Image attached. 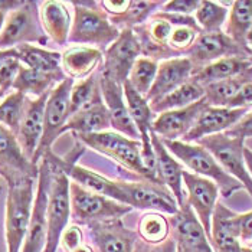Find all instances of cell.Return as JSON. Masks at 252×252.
Masks as SVG:
<instances>
[{"instance_id":"cell-14","label":"cell","mask_w":252,"mask_h":252,"mask_svg":"<svg viewBox=\"0 0 252 252\" xmlns=\"http://www.w3.org/2000/svg\"><path fill=\"white\" fill-rule=\"evenodd\" d=\"M169 222L177 250L182 252H215L209 235L188 203L182 205L177 214L169 216Z\"/></svg>"},{"instance_id":"cell-15","label":"cell","mask_w":252,"mask_h":252,"mask_svg":"<svg viewBox=\"0 0 252 252\" xmlns=\"http://www.w3.org/2000/svg\"><path fill=\"white\" fill-rule=\"evenodd\" d=\"M193 63L194 71L212 63L215 61L231 57H250L248 51L235 43L225 32L200 33L194 40L192 48L185 55Z\"/></svg>"},{"instance_id":"cell-10","label":"cell","mask_w":252,"mask_h":252,"mask_svg":"<svg viewBox=\"0 0 252 252\" xmlns=\"http://www.w3.org/2000/svg\"><path fill=\"white\" fill-rule=\"evenodd\" d=\"M52 179V167L46 158L39 161V176L36 194L28 233L22 247V252H45L48 241V200Z\"/></svg>"},{"instance_id":"cell-9","label":"cell","mask_w":252,"mask_h":252,"mask_svg":"<svg viewBox=\"0 0 252 252\" xmlns=\"http://www.w3.org/2000/svg\"><path fill=\"white\" fill-rule=\"evenodd\" d=\"M244 141L245 140L241 137H232L226 133H220L205 137L199 140L197 144L209 150L222 166V169L233 179H236L252 197V177L244 158Z\"/></svg>"},{"instance_id":"cell-22","label":"cell","mask_w":252,"mask_h":252,"mask_svg":"<svg viewBox=\"0 0 252 252\" xmlns=\"http://www.w3.org/2000/svg\"><path fill=\"white\" fill-rule=\"evenodd\" d=\"M108 128H111V118L101 94V88L98 87L93 98L69 117L63 127V133L71 131L74 134H91L108 131Z\"/></svg>"},{"instance_id":"cell-33","label":"cell","mask_w":252,"mask_h":252,"mask_svg":"<svg viewBox=\"0 0 252 252\" xmlns=\"http://www.w3.org/2000/svg\"><path fill=\"white\" fill-rule=\"evenodd\" d=\"M205 98V87L197 84L196 81L190 79L176 91L170 93L169 95L161 98L155 104H150L153 113L156 116L166 113V111H173V110H180L192 105L194 102L200 101Z\"/></svg>"},{"instance_id":"cell-54","label":"cell","mask_w":252,"mask_h":252,"mask_svg":"<svg viewBox=\"0 0 252 252\" xmlns=\"http://www.w3.org/2000/svg\"><path fill=\"white\" fill-rule=\"evenodd\" d=\"M242 252H252L251 247H242Z\"/></svg>"},{"instance_id":"cell-6","label":"cell","mask_w":252,"mask_h":252,"mask_svg":"<svg viewBox=\"0 0 252 252\" xmlns=\"http://www.w3.org/2000/svg\"><path fill=\"white\" fill-rule=\"evenodd\" d=\"M75 81L72 78H65L62 82L51 91L43 120V136L40 140L38 152L33 157V163L39 164L42 157L52 152V146L59 136L63 134V127L71 117V91Z\"/></svg>"},{"instance_id":"cell-48","label":"cell","mask_w":252,"mask_h":252,"mask_svg":"<svg viewBox=\"0 0 252 252\" xmlns=\"http://www.w3.org/2000/svg\"><path fill=\"white\" fill-rule=\"evenodd\" d=\"M18 58V51L16 49H0V68L10 59Z\"/></svg>"},{"instance_id":"cell-49","label":"cell","mask_w":252,"mask_h":252,"mask_svg":"<svg viewBox=\"0 0 252 252\" xmlns=\"http://www.w3.org/2000/svg\"><path fill=\"white\" fill-rule=\"evenodd\" d=\"M244 158H245L247 169H248V172H250V175H251L252 177V150L251 149H248V147H245V149H244Z\"/></svg>"},{"instance_id":"cell-7","label":"cell","mask_w":252,"mask_h":252,"mask_svg":"<svg viewBox=\"0 0 252 252\" xmlns=\"http://www.w3.org/2000/svg\"><path fill=\"white\" fill-rule=\"evenodd\" d=\"M51 167H52V179H51L48 214H46L48 215V241H46L45 252L58 251L61 236L68 228V222L72 218L71 194H69L71 180L59 167L54 164H51Z\"/></svg>"},{"instance_id":"cell-52","label":"cell","mask_w":252,"mask_h":252,"mask_svg":"<svg viewBox=\"0 0 252 252\" xmlns=\"http://www.w3.org/2000/svg\"><path fill=\"white\" fill-rule=\"evenodd\" d=\"M6 16H7V15H4L3 12H0V33H1V31H3L4 22H6Z\"/></svg>"},{"instance_id":"cell-47","label":"cell","mask_w":252,"mask_h":252,"mask_svg":"<svg viewBox=\"0 0 252 252\" xmlns=\"http://www.w3.org/2000/svg\"><path fill=\"white\" fill-rule=\"evenodd\" d=\"M25 0H0V12H3L4 15H9L13 10L19 9Z\"/></svg>"},{"instance_id":"cell-51","label":"cell","mask_w":252,"mask_h":252,"mask_svg":"<svg viewBox=\"0 0 252 252\" xmlns=\"http://www.w3.org/2000/svg\"><path fill=\"white\" fill-rule=\"evenodd\" d=\"M247 46H248V51H250V55L252 58V26L251 31H250V35H248V39H247Z\"/></svg>"},{"instance_id":"cell-28","label":"cell","mask_w":252,"mask_h":252,"mask_svg":"<svg viewBox=\"0 0 252 252\" xmlns=\"http://www.w3.org/2000/svg\"><path fill=\"white\" fill-rule=\"evenodd\" d=\"M252 69V58L250 57H231L215 61L212 63L197 69L193 72L192 79L206 87L209 84L219 82L223 79L235 78Z\"/></svg>"},{"instance_id":"cell-43","label":"cell","mask_w":252,"mask_h":252,"mask_svg":"<svg viewBox=\"0 0 252 252\" xmlns=\"http://www.w3.org/2000/svg\"><path fill=\"white\" fill-rule=\"evenodd\" d=\"M134 252H177V244L173 239V236L167 238L164 242L157 244V245H152L138 239L134 247Z\"/></svg>"},{"instance_id":"cell-57","label":"cell","mask_w":252,"mask_h":252,"mask_svg":"<svg viewBox=\"0 0 252 252\" xmlns=\"http://www.w3.org/2000/svg\"><path fill=\"white\" fill-rule=\"evenodd\" d=\"M177 252H182V251H180V250H177Z\"/></svg>"},{"instance_id":"cell-45","label":"cell","mask_w":252,"mask_h":252,"mask_svg":"<svg viewBox=\"0 0 252 252\" xmlns=\"http://www.w3.org/2000/svg\"><path fill=\"white\" fill-rule=\"evenodd\" d=\"M238 229H239V238L241 242L251 244L252 241V211L247 214H241L236 216Z\"/></svg>"},{"instance_id":"cell-18","label":"cell","mask_w":252,"mask_h":252,"mask_svg":"<svg viewBox=\"0 0 252 252\" xmlns=\"http://www.w3.org/2000/svg\"><path fill=\"white\" fill-rule=\"evenodd\" d=\"M250 113L248 108H228L208 105L196 120L192 130L182 141L197 143L199 140L214 134H220L231 130L244 117Z\"/></svg>"},{"instance_id":"cell-19","label":"cell","mask_w":252,"mask_h":252,"mask_svg":"<svg viewBox=\"0 0 252 252\" xmlns=\"http://www.w3.org/2000/svg\"><path fill=\"white\" fill-rule=\"evenodd\" d=\"M194 66L188 57L167 59L158 62V69L156 75L155 84L146 99L150 104H155L161 98L169 95L170 93L176 91L182 85H185L188 81L193 77Z\"/></svg>"},{"instance_id":"cell-5","label":"cell","mask_w":252,"mask_h":252,"mask_svg":"<svg viewBox=\"0 0 252 252\" xmlns=\"http://www.w3.org/2000/svg\"><path fill=\"white\" fill-rule=\"evenodd\" d=\"M48 40L39 19V1L25 0L19 9L6 16L0 33V49H15L25 43L40 46Z\"/></svg>"},{"instance_id":"cell-32","label":"cell","mask_w":252,"mask_h":252,"mask_svg":"<svg viewBox=\"0 0 252 252\" xmlns=\"http://www.w3.org/2000/svg\"><path fill=\"white\" fill-rule=\"evenodd\" d=\"M252 26V0H238L233 1L229 9L226 22V35L238 43L241 48L248 51L247 39ZM250 54V51H248Z\"/></svg>"},{"instance_id":"cell-39","label":"cell","mask_w":252,"mask_h":252,"mask_svg":"<svg viewBox=\"0 0 252 252\" xmlns=\"http://www.w3.org/2000/svg\"><path fill=\"white\" fill-rule=\"evenodd\" d=\"M99 75L101 74L98 69L93 75L74 84L72 91H71V116L77 113L78 110H81L93 98L94 93L99 87Z\"/></svg>"},{"instance_id":"cell-40","label":"cell","mask_w":252,"mask_h":252,"mask_svg":"<svg viewBox=\"0 0 252 252\" xmlns=\"http://www.w3.org/2000/svg\"><path fill=\"white\" fill-rule=\"evenodd\" d=\"M22 68V63L18 58L7 61L1 68H0V90L6 94L13 90V85L18 79L19 71Z\"/></svg>"},{"instance_id":"cell-31","label":"cell","mask_w":252,"mask_h":252,"mask_svg":"<svg viewBox=\"0 0 252 252\" xmlns=\"http://www.w3.org/2000/svg\"><path fill=\"white\" fill-rule=\"evenodd\" d=\"M18 51V59L20 63L26 68L36 69L48 74H59L62 71L61 59L62 55L59 52L46 49L39 45L25 43L15 48Z\"/></svg>"},{"instance_id":"cell-41","label":"cell","mask_w":252,"mask_h":252,"mask_svg":"<svg viewBox=\"0 0 252 252\" xmlns=\"http://www.w3.org/2000/svg\"><path fill=\"white\" fill-rule=\"evenodd\" d=\"M199 6H200V0H170V1H164L160 12L192 16V13H196Z\"/></svg>"},{"instance_id":"cell-24","label":"cell","mask_w":252,"mask_h":252,"mask_svg":"<svg viewBox=\"0 0 252 252\" xmlns=\"http://www.w3.org/2000/svg\"><path fill=\"white\" fill-rule=\"evenodd\" d=\"M51 94V93H49ZM49 94L39 98L28 97L25 114L20 123L18 140L20 146L28 156L33 161V157L36 155L40 144V140L43 136V120H45V107Z\"/></svg>"},{"instance_id":"cell-23","label":"cell","mask_w":252,"mask_h":252,"mask_svg":"<svg viewBox=\"0 0 252 252\" xmlns=\"http://www.w3.org/2000/svg\"><path fill=\"white\" fill-rule=\"evenodd\" d=\"M152 144L155 149L156 158H157V176L158 182L164 185L179 203V208L186 203V194H185V186H183V173L185 169L182 163L172 155L167 147L164 146L163 140L155 133H150Z\"/></svg>"},{"instance_id":"cell-13","label":"cell","mask_w":252,"mask_h":252,"mask_svg":"<svg viewBox=\"0 0 252 252\" xmlns=\"http://www.w3.org/2000/svg\"><path fill=\"white\" fill-rule=\"evenodd\" d=\"M39 164L25 155L18 136L0 124V177L4 183L20 179H38Z\"/></svg>"},{"instance_id":"cell-11","label":"cell","mask_w":252,"mask_h":252,"mask_svg":"<svg viewBox=\"0 0 252 252\" xmlns=\"http://www.w3.org/2000/svg\"><path fill=\"white\" fill-rule=\"evenodd\" d=\"M117 183L127 197V205L133 209L167 214L170 216L179 212V203L175 196L161 183L143 179L117 180Z\"/></svg>"},{"instance_id":"cell-16","label":"cell","mask_w":252,"mask_h":252,"mask_svg":"<svg viewBox=\"0 0 252 252\" xmlns=\"http://www.w3.org/2000/svg\"><path fill=\"white\" fill-rule=\"evenodd\" d=\"M183 186L186 194V203L193 209V212L211 238L212 216L220 193L219 188L212 180L186 170L183 173Z\"/></svg>"},{"instance_id":"cell-4","label":"cell","mask_w":252,"mask_h":252,"mask_svg":"<svg viewBox=\"0 0 252 252\" xmlns=\"http://www.w3.org/2000/svg\"><path fill=\"white\" fill-rule=\"evenodd\" d=\"M75 138L85 147L93 149L99 155L107 156L127 170L138 176V179L150 180L141 161V141L123 136L117 131H101L91 134H75ZM152 182V180H150Z\"/></svg>"},{"instance_id":"cell-27","label":"cell","mask_w":252,"mask_h":252,"mask_svg":"<svg viewBox=\"0 0 252 252\" xmlns=\"http://www.w3.org/2000/svg\"><path fill=\"white\" fill-rule=\"evenodd\" d=\"M61 65L62 71L68 78L85 79L97 72L104 61V52L97 48L71 45L62 54Z\"/></svg>"},{"instance_id":"cell-25","label":"cell","mask_w":252,"mask_h":252,"mask_svg":"<svg viewBox=\"0 0 252 252\" xmlns=\"http://www.w3.org/2000/svg\"><path fill=\"white\" fill-rule=\"evenodd\" d=\"M39 19L48 39L59 46L68 43L72 16L66 3L58 0L39 1Z\"/></svg>"},{"instance_id":"cell-53","label":"cell","mask_w":252,"mask_h":252,"mask_svg":"<svg viewBox=\"0 0 252 252\" xmlns=\"http://www.w3.org/2000/svg\"><path fill=\"white\" fill-rule=\"evenodd\" d=\"M6 95H7V94H6V93H3V91L0 90V102H1L3 99H4V97H6Z\"/></svg>"},{"instance_id":"cell-17","label":"cell","mask_w":252,"mask_h":252,"mask_svg":"<svg viewBox=\"0 0 252 252\" xmlns=\"http://www.w3.org/2000/svg\"><path fill=\"white\" fill-rule=\"evenodd\" d=\"M98 252H134L138 235L123 219L94 220L87 225Z\"/></svg>"},{"instance_id":"cell-38","label":"cell","mask_w":252,"mask_h":252,"mask_svg":"<svg viewBox=\"0 0 252 252\" xmlns=\"http://www.w3.org/2000/svg\"><path fill=\"white\" fill-rule=\"evenodd\" d=\"M157 69H158L157 61L141 57L137 59L127 81L130 82V85L136 90L137 93H140L141 95L146 97L155 84Z\"/></svg>"},{"instance_id":"cell-29","label":"cell","mask_w":252,"mask_h":252,"mask_svg":"<svg viewBox=\"0 0 252 252\" xmlns=\"http://www.w3.org/2000/svg\"><path fill=\"white\" fill-rule=\"evenodd\" d=\"M68 78L63 72L48 74L36 69H31L22 65L18 79L13 85V91H19L26 97L39 98L49 94L59 82Z\"/></svg>"},{"instance_id":"cell-1","label":"cell","mask_w":252,"mask_h":252,"mask_svg":"<svg viewBox=\"0 0 252 252\" xmlns=\"http://www.w3.org/2000/svg\"><path fill=\"white\" fill-rule=\"evenodd\" d=\"M72 26L68 43L97 48L105 52L120 36L121 31L101 10L98 1H72Z\"/></svg>"},{"instance_id":"cell-50","label":"cell","mask_w":252,"mask_h":252,"mask_svg":"<svg viewBox=\"0 0 252 252\" xmlns=\"http://www.w3.org/2000/svg\"><path fill=\"white\" fill-rule=\"evenodd\" d=\"M72 252H94V250H93L90 245H85V244H82L81 247H78L77 250H74Z\"/></svg>"},{"instance_id":"cell-34","label":"cell","mask_w":252,"mask_h":252,"mask_svg":"<svg viewBox=\"0 0 252 252\" xmlns=\"http://www.w3.org/2000/svg\"><path fill=\"white\" fill-rule=\"evenodd\" d=\"M252 81V69L239 77L223 79L219 82H214L205 87V101L211 107H226L238 91Z\"/></svg>"},{"instance_id":"cell-26","label":"cell","mask_w":252,"mask_h":252,"mask_svg":"<svg viewBox=\"0 0 252 252\" xmlns=\"http://www.w3.org/2000/svg\"><path fill=\"white\" fill-rule=\"evenodd\" d=\"M236 216L238 214L222 203L216 205L211 229V244L215 252H242Z\"/></svg>"},{"instance_id":"cell-55","label":"cell","mask_w":252,"mask_h":252,"mask_svg":"<svg viewBox=\"0 0 252 252\" xmlns=\"http://www.w3.org/2000/svg\"><path fill=\"white\" fill-rule=\"evenodd\" d=\"M1 193H3V182H1V177H0V197H1Z\"/></svg>"},{"instance_id":"cell-44","label":"cell","mask_w":252,"mask_h":252,"mask_svg":"<svg viewBox=\"0 0 252 252\" xmlns=\"http://www.w3.org/2000/svg\"><path fill=\"white\" fill-rule=\"evenodd\" d=\"M228 108H251L252 107V81L247 82L235 97L228 102Z\"/></svg>"},{"instance_id":"cell-46","label":"cell","mask_w":252,"mask_h":252,"mask_svg":"<svg viewBox=\"0 0 252 252\" xmlns=\"http://www.w3.org/2000/svg\"><path fill=\"white\" fill-rule=\"evenodd\" d=\"M225 133L232 137H241L244 140L247 137H252V111L244 117L236 126H233L231 130H228Z\"/></svg>"},{"instance_id":"cell-8","label":"cell","mask_w":252,"mask_h":252,"mask_svg":"<svg viewBox=\"0 0 252 252\" xmlns=\"http://www.w3.org/2000/svg\"><path fill=\"white\" fill-rule=\"evenodd\" d=\"M69 194L72 219L82 225H88L94 220L123 219V216L133 211L131 206L107 196L90 192L75 182H71L69 185Z\"/></svg>"},{"instance_id":"cell-21","label":"cell","mask_w":252,"mask_h":252,"mask_svg":"<svg viewBox=\"0 0 252 252\" xmlns=\"http://www.w3.org/2000/svg\"><path fill=\"white\" fill-rule=\"evenodd\" d=\"M206 107L208 102L203 98L186 108L161 113L156 116L152 131L161 140H172V141L183 140L186 134L192 130L196 120Z\"/></svg>"},{"instance_id":"cell-20","label":"cell","mask_w":252,"mask_h":252,"mask_svg":"<svg viewBox=\"0 0 252 252\" xmlns=\"http://www.w3.org/2000/svg\"><path fill=\"white\" fill-rule=\"evenodd\" d=\"M101 74V72H99ZM99 88L104 98V102L108 108L110 118H111V128L114 131L134 140H140V133L134 126L128 107L124 97L123 85L116 82L114 79L99 75Z\"/></svg>"},{"instance_id":"cell-2","label":"cell","mask_w":252,"mask_h":252,"mask_svg":"<svg viewBox=\"0 0 252 252\" xmlns=\"http://www.w3.org/2000/svg\"><path fill=\"white\" fill-rule=\"evenodd\" d=\"M35 182H38V179L26 177L7 183L4 214V238L7 252H22L33 211L36 194Z\"/></svg>"},{"instance_id":"cell-30","label":"cell","mask_w":252,"mask_h":252,"mask_svg":"<svg viewBox=\"0 0 252 252\" xmlns=\"http://www.w3.org/2000/svg\"><path fill=\"white\" fill-rule=\"evenodd\" d=\"M123 90H124V97L130 117L140 133V141L150 140V133L156 118V114L150 107V102L146 99L144 95L137 93L128 81L124 82Z\"/></svg>"},{"instance_id":"cell-36","label":"cell","mask_w":252,"mask_h":252,"mask_svg":"<svg viewBox=\"0 0 252 252\" xmlns=\"http://www.w3.org/2000/svg\"><path fill=\"white\" fill-rule=\"evenodd\" d=\"M226 3L219 1H200L199 9L194 13V19L197 22L199 28L205 33L220 32L222 26L225 25L226 18L229 15V9L225 7Z\"/></svg>"},{"instance_id":"cell-37","label":"cell","mask_w":252,"mask_h":252,"mask_svg":"<svg viewBox=\"0 0 252 252\" xmlns=\"http://www.w3.org/2000/svg\"><path fill=\"white\" fill-rule=\"evenodd\" d=\"M28 97L19 91L9 93L4 99L0 102V124L9 128L12 133L18 136L20 123L25 114Z\"/></svg>"},{"instance_id":"cell-35","label":"cell","mask_w":252,"mask_h":252,"mask_svg":"<svg viewBox=\"0 0 252 252\" xmlns=\"http://www.w3.org/2000/svg\"><path fill=\"white\" fill-rule=\"evenodd\" d=\"M170 222L169 218L158 212H147L138 220L137 235L141 241L157 245L170 238Z\"/></svg>"},{"instance_id":"cell-3","label":"cell","mask_w":252,"mask_h":252,"mask_svg":"<svg viewBox=\"0 0 252 252\" xmlns=\"http://www.w3.org/2000/svg\"><path fill=\"white\" fill-rule=\"evenodd\" d=\"M163 143L167 150L192 173L206 177L216 183L223 197H229L235 192L244 189V186L236 179H233L232 176L228 175L222 169V166L218 163L212 153L203 146L197 143H186L182 140H163Z\"/></svg>"},{"instance_id":"cell-12","label":"cell","mask_w":252,"mask_h":252,"mask_svg":"<svg viewBox=\"0 0 252 252\" xmlns=\"http://www.w3.org/2000/svg\"><path fill=\"white\" fill-rule=\"evenodd\" d=\"M138 58H141V46L134 31L123 29L116 42L104 52L99 72L102 77L111 78L124 85Z\"/></svg>"},{"instance_id":"cell-56","label":"cell","mask_w":252,"mask_h":252,"mask_svg":"<svg viewBox=\"0 0 252 252\" xmlns=\"http://www.w3.org/2000/svg\"><path fill=\"white\" fill-rule=\"evenodd\" d=\"M248 247H251V248H252V241H251V244H250V245H248Z\"/></svg>"},{"instance_id":"cell-42","label":"cell","mask_w":252,"mask_h":252,"mask_svg":"<svg viewBox=\"0 0 252 252\" xmlns=\"http://www.w3.org/2000/svg\"><path fill=\"white\" fill-rule=\"evenodd\" d=\"M82 241H84V233L78 225L68 226L61 236V244L68 252H72L78 247H81L84 244Z\"/></svg>"}]
</instances>
